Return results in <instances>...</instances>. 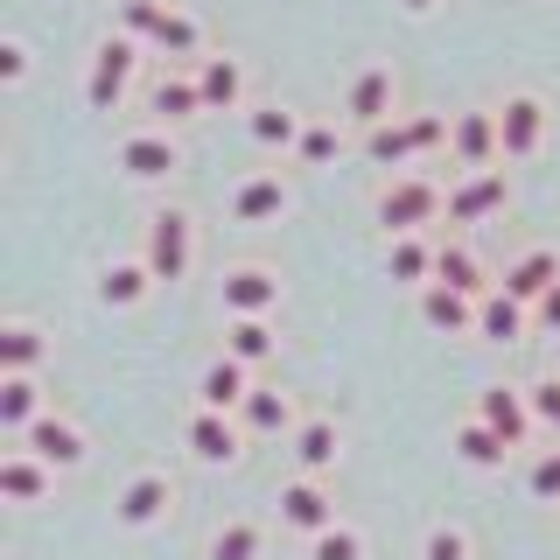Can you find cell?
Listing matches in <instances>:
<instances>
[{"label": "cell", "mask_w": 560, "mask_h": 560, "mask_svg": "<svg viewBox=\"0 0 560 560\" xmlns=\"http://www.w3.org/2000/svg\"><path fill=\"white\" fill-rule=\"evenodd\" d=\"M372 210H378V224L385 232H428V224H442L448 218V189L434 183V175H420V168H393L378 183V197H372Z\"/></svg>", "instance_id": "1"}, {"label": "cell", "mask_w": 560, "mask_h": 560, "mask_svg": "<svg viewBox=\"0 0 560 560\" xmlns=\"http://www.w3.org/2000/svg\"><path fill=\"white\" fill-rule=\"evenodd\" d=\"M448 127H455L448 113H399V119H385V127L364 133V154H372L378 168H413L420 154L448 148Z\"/></svg>", "instance_id": "2"}, {"label": "cell", "mask_w": 560, "mask_h": 560, "mask_svg": "<svg viewBox=\"0 0 560 560\" xmlns=\"http://www.w3.org/2000/svg\"><path fill=\"white\" fill-rule=\"evenodd\" d=\"M119 35H133V43H154L162 57H203L197 14L162 8V0H119Z\"/></svg>", "instance_id": "3"}, {"label": "cell", "mask_w": 560, "mask_h": 560, "mask_svg": "<svg viewBox=\"0 0 560 560\" xmlns=\"http://www.w3.org/2000/svg\"><path fill=\"white\" fill-rule=\"evenodd\" d=\"M140 259H148L154 280H189V267H197V224H189V210H154L148 218V245H140Z\"/></svg>", "instance_id": "4"}, {"label": "cell", "mask_w": 560, "mask_h": 560, "mask_svg": "<svg viewBox=\"0 0 560 560\" xmlns=\"http://www.w3.org/2000/svg\"><path fill=\"white\" fill-rule=\"evenodd\" d=\"M133 70H140V43L133 35H105L92 49V70H84V105H92V113H119Z\"/></svg>", "instance_id": "5"}, {"label": "cell", "mask_w": 560, "mask_h": 560, "mask_svg": "<svg viewBox=\"0 0 560 560\" xmlns=\"http://www.w3.org/2000/svg\"><path fill=\"white\" fill-rule=\"evenodd\" d=\"M113 162H119L127 183H168V175L183 168V140H175L168 127H133V133H119Z\"/></svg>", "instance_id": "6"}, {"label": "cell", "mask_w": 560, "mask_h": 560, "mask_svg": "<svg viewBox=\"0 0 560 560\" xmlns=\"http://www.w3.org/2000/svg\"><path fill=\"white\" fill-rule=\"evenodd\" d=\"M448 162H455V175H477V168H498V162H504L498 105H469V113H455V127H448Z\"/></svg>", "instance_id": "7"}, {"label": "cell", "mask_w": 560, "mask_h": 560, "mask_svg": "<svg viewBox=\"0 0 560 560\" xmlns=\"http://www.w3.org/2000/svg\"><path fill=\"white\" fill-rule=\"evenodd\" d=\"M504 203H512V175L504 168H477L448 183V224H490L504 218Z\"/></svg>", "instance_id": "8"}, {"label": "cell", "mask_w": 560, "mask_h": 560, "mask_svg": "<svg viewBox=\"0 0 560 560\" xmlns=\"http://www.w3.org/2000/svg\"><path fill=\"white\" fill-rule=\"evenodd\" d=\"M498 140H504V162H533L539 140H547V98H539V92H512L498 105Z\"/></svg>", "instance_id": "9"}, {"label": "cell", "mask_w": 560, "mask_h": 560, "mask_svg": "<svg viewBox=\"0 0 560 560\" xmlns=\"http://www.w3.org/2000/svg\"><path fill=\"white\" fill-rule=\"evenodd\" d=\"M477 420H483V428H498L512 448H525V442H533V428H539L533 393H525V385H483V393H477Z\"/></svg>", "instance_id": "10"}, {"label": "cell", "mask_w": 560, "mask_h": 560, "mask_svg": "<svg viewBox=\"0 0 560 560\" xmlns=\"http://www.w3.org/2000/svg\"><path fill=\"white\" fill-rule=\"evenodd\" d=\"M393 98H399L393 70H385V63H364L358 78H350V92H343V119L372 133V127H385V119H399V113H393Z\"/></svg>", "instance_id": "11"}, {"label": "cell", "mask_w": 560, "mask_h": 560, "mask_svg": "<svg viewBox=\"0 0 560 560\" xmlns=\"http://www.w3.org/2000/svg\"><path fill=\"white\" fill-rule=\"evenodd\" d=\"M218 302H224V315H273L280 308V273L259 267V259H245V267L224 273Z\"/></svg>", "instance_id": "12"}, {"label": "cell", "mask_w": 560, "mask_h": 560, "mask_svg": "<svg viewBox=\"0 0 560 560\" xmlns=\"http://www.w3.org/2000/svg\"><path fill=\"white\" fill-rule=\"evenodd\" d=\"M183 442L197 463H238V448H245V420L238 413H210L197 407L189 413V428H183Z\"/></svg>", "instance_id": "13"}, {"label": "cell", "mask_w": 560, "mask_h": 560, "mask_svg": "<svg viewBox=\"0 0 560 560\" xmlns=\"http://www.w3.org/2000/svg\"><path fill=\"white\" fill-rule=\"evenodd\" d=\"M14 448H28L35 463H49V469H78L84 463V434H78V420H63V413H43L28 434H14Z\"/></svg>", "instance_id": "14"}, {"label": "cell", "mask_w": 560, "mask_h": 560, "mask_svg": "<svg viewBox=\"0 0 560 560\" xmlns=\"http://www.w3.org/2000/svg\"><path fill=\"white\" fill-rule=\"evenodd\" d=\"M273 512H280V525H294V533H308V539L337 525V504H329V490L315 483V477H294V483H280Z\"/></svg>", "instance_id": "15"}, {"label": "cell", "mask_w": 560, "mask_h": 560, "mask_svg": "<svg viewBox=\"0 0 560 560\" xmlns=\"http://www.w3.org/2000/svg\"><path fill=\"white\" fill-rule=\"evenodd\" d=\"M245 399H253V364H238L232 350H224V358H210L203 378H197V407H210V413H238Z\"/></svg>", "instance_id": "16"}, {"label": "cell", "mask_w": 560, "mask_h": 560, "mask_svg": "<svg viewBox=\"0 0 560 560\" xmlns=\"http://www.w3.org/2000/svg\"><path fill=\"white\" fill-rule=\"evenodd\" d=\"M168 504H175V483L162 477V469H140V477H133V483H127V490L113 498V518H119V525H133V533H140V525L168 518Z\"/></svg>", "instance_id": "17"}, {"label": "cell", "mask_w": 560, "mask_h": 560, "mask_svg": "<svg viewBox=\"0 0 560 560\" xmlns=\"http://www.w3.org/2000/svg\"><path fill=\"white\" fill-rule=\"evenodd\" d=\"M434 280L442 288H455V294H469V302H483L498 280L483 273V259H477V245L469 238H442V253H434Z\"/></svg>", "instance_id": "18"}, {"label": "cell", "mask_w": 560, "mask_h": 560, "mask_svg": "<svg viewBox=\"0 0 560 560\" xmlns=\"http://www.w3.org/2000/svg\"><path fill=\"white\" fill-rule=\"evenodd\" d=\"M553 280H560V253H553V245H525V253L512 259V267L498 273V288H504V294H518V302L533 308L539 294L553 288Z\"/></svg>", "instance_id": "19"}, {"label": "cell", "mask_w": 560, "mask_h": 560, "mask_svg": "<svg viewBox=\"0 0 560 560\" xmlns=\"http://www.w3.org/2000/svg\"><path fill=\"white\" fill-rule=\"evenodd\" d=\"M288 203H294V189L280 175H245L232 189V224H273V218H288Z\"/></svg>", "instance_id": "20"}, {"label": "cell", "mask_w": 560, "mask_h": 560, "mask_svg": "<svg viewBox=\"0 0 560 560\" xmlns=\"http://www.w3.org/2000/svg\"><path fill=\"white\" fill-rule=\"evenodd\" d=\"M434 253H442V245H428V232L385 238V280H399V288H434Z\"/></svg>", "instance_id": "21"}, {"label": "cell", "mask_w": 560, "mask_h": 560, "mask_svg": "<svg viewBox=\"0 0 560 560\" xmlns=\"http://www.w3.org/2000/svg\"><path fill=\"white\" fill-rule=\"evenodd\" d=\"M49 490H57V469H49V463H35L28 448L0 455V498H8V504H43Z\"/></svg>", "instance_id": "22"}, {"label": "cell", "mask_w": 560, "mask_h": 560, "mask_svg": "<svg viewBox=\"0 0 560 560\" xmlns=\"http://www.w3.org/2000/svg\"><path fill=\"white\" fill-rule=\"evenodd\" d=\"M288 448H294V463H302V477H323V469H337L343 434H337V420H329V413H315V420H302V428L288 434Z\"/></svg>", "instance_id": "23"}, {"label": "cell", "mask_w": 560, "mask_h": 560, "mask_svg": "<svg viewBox=\"0 0 560 560\" xmlns=\"http://www.w3.org/2000/svg\"><path fill=\"white\" fill-rule=\"evenodd\" d=\"M197 92H203V113H238L245 105V63L238 57H197Z\"/></svg>", "instance_id": "24"}, {"label": "cell", "mask_w": 560, "mask_h": 560, "mask_svg": "<svg viewBox=\"0 0 560 560\" xmlns=\"http://www.w3.org/2000/svg\"><path fill=\"white\" fill-rule=\"evenodd\" d=\"M420 323L442 329V337H477V302L434 280V288H420Z\"/></svg>", "instance_id": "25"}, {"label": "cell", "mask_w": 560, "mask_h": 560, "mask_svg": "<svg viewBox=\"0 0 560 560\" xmlns=\"http://www.w3.org/2000/svg\"><path fill=\"white\" fill-rule=\"evenodd\" d=\"M525 329H533V308H525L518 294L490 288L483 302H477V337H483V343H518Z\"/></svg>", "instance_id": "26"}, {"label": "cell", "mask_w": 560, "mask_h": 560, "mask_svg": "<svg viewBox=\"0 0 560 560\" xmlns=\"http://www.w3.org/2000/svg\"><path fill=\"white\" fill-rule=\"evenodd\" d=\"M148 113H154V127H175V119H197V113H203V92H197V78H183V70H162V78L148 84Z\"/></svg>", "instance_id": "27"}, {"label": "cell", "mask_w": 560, "mask_h": 560, "mask_svg": "<svg viewBox=\"0 0 560 560\" xmlns=\"http://www.w3.org/2000/svg\"><path fill=\"white\" fill-rule=\"evenodd\" d=\"M43 385H35V372H0V428L8 434H28L35 420H43Z\"/></svg>", "instance_id": "28"}, {"label": "cell", "mask_w": 560, "mask_h": 560, "mask_svg": "<svg viewBox=\"0 0 560 560\" xmlns=\"http://www.w3.org/2000/svg\"><path fill=\"white\" fill-rule=\"evenodd\" d=\"M245 434H294L302 428V413H294V393H280V385H253V399L238 407Z\"/></svg>", "instance_id": "29"}, {"label": "cell", "mask_w": 560, "mask_h": 560, "mask_svg": "<svg viewBox=\"0 0 560 560\" xmlns=\"http://www.w3.org/2000/svg\"><path fill=\"white\" fill-rule=\"evenodd\" d=\"M154 288H162V280L148 273V259H113V267L98 273V302L105 308H140Z\"/></svg>", "instance_id": "30"}, {"label": "cell", "mask_w": 560, "mask_h": 560, "mask_svg": "<svg viewBox=\"0 0 560 560\" xmlns=\"http://www.w3.org/2000/svg\"><path fill=\"white\" fill-rule=\"evenodd\" d=\"M43 358H49L43 329H35L28 315H8V323H0V372H43Z\"/></svg>", "instance_id": "31"}, {"label": "cell", "mask_w": 560, "mask_h": 560, "mask_svg": "<svg viewBox=\"0 0 560 560\" xmlns=\"http://www.w3.org/2000/svg\"><path fill=\"white\" fill-rule=\"evenodd\" d=\"M448 448H455V455H463V463H469V469H504V455H512V442H504V434H498V428H483V420H477V413H469V420H463V428H455V434H448Z\"/></svg>", "instance_id": "32"}, {"label": "cell", "mask_w": 560, "mask_h": 560, "mask_svg": "<svg viewBox=\"0 0 560 560\" xmlns=\"http://www.w3.org/2000/svg\"><path fill=\"white\" fill-rule=\"evenodd\" d=\"M273 323L267 315H224V350H232L238 364H267L273 358Z\"/></svg>", "instance_id": "33"}, {"label": "cell", "mask_w": 560, "mask_h": 560, "mask_svg": "<svg viewBox=\"0 0 560 560\" xmlns=\"http://www.w3.org/2000/svg\"><path fill=\"white\" fill-rule=\"evenodd\" d=\"M259 547H267V525L253 518H232L210 533V560H259Z\"/></svg>", "instance_id": "34"}, {"label": "cell", "mask_w": 560, "mask_h": 560, "mask_svg": "<svg viewBox=\"0 0 560 560\" xmlns=\"http://www.w3.org/2000/svg\"><path fill=\"white\" fill-rule=\"evenodd\" d=\"M245 127H253L259 148H302V119H294L288 105H259V113L245 119Z\"/></svg>", "instance_id": "35"}, {"label": "cell", "mask_w": 560, "mask_h": 560, "mask_svg": "<svg viewBox=\"0 0 560 560\" xmlns=\"http://www.w3.org/2000/svg\"><path fill=\"white\" fill-rule=\"evenodd\" d=\"M294 154H302L308 168H329V162L343 154V133H337V127H323V119H308V127H302V148H294Z\"/></svg>", "instance_id": "36"}, {"label": "cell", "mask_w": 560, "mask_h": 560, "mask_svg": "<svg viewBox=\"0 0 560 560\" xmlns=\"http://www.w3.org/2000/svg\"><path fill=\"white\" fill-rule=\"evenodd\" d=\"M308 560H364L358 525H329V533H315L308 539Z\"/></svg>", "instance_id": "37"}, {"label": "cell", "mask_w": 560, "mask_h": 560, "mask_svg": "<svg viewBox=\"0 0 560 560\" xmlns=\"http://www.w3.org/2000/svg\"><path fill=\"white\" fill-rule=\"evenodd\" d=\"M525 490H533L539 504H560V448H539L533 463H525Z\"/></svg>", "instance_id": "38"}, {"label": "cell", "mask_w": 560, "mask_h": 560, "mask_svg": "<svg viewBox=\"0 0 560 560\" xmlns=\"http://www.w3.org/2000/svg\"><path fill=\"white\" fill-rule=\"evenodd\" d=\"M420 560H469V533L463 525H434V533L420 539Z\"/></svg>", "instance_id": "39"}, {"label": "cell", "mask_w": 560, "mask_h": 560, "mask_svg": "<svg viewBox=\"0 0 560 560\" xmlns=\"http://www.w3.org/2000/svg\"><path fill=\"white\" fill-rule=\"evenodd\" d=\"M525 393H533L539 428H553V434H560V372H553V378H539V385H525Z\"/></svg>", "instance_id": "40"}, {"label": "cell", "mask_w": 560, "mask_h": 560, "mask_svg": "<svg viewBox=\"0 0 560 560\" xmlns=\"http://www.w3.org/2000/svg\"><path fill=\"white\" fill-rule=\"evenodd\" d=\"M22 78H28V43L8 35V43H0V84H22Z\"/></svg>", "instance_id": "41"}, {"label": "cell", "mask_w": 560, "mask_h": 560, "mask_svg": "<svg viewBox=\"0 0 560 560\" xmlns=\"http://www.w3.org/2000/svg\"><path fill=\"white\" fill-rule=\"evenodd\" d=\"M533 329H547V337H560V280H553V288L533 302Z\"/></svg>", "instance_id": "42"}, {"label": "cell", "mask_w": 560, "mask_h": 560, "mask_svg": "<svg viewBox=\"0 0 560 560\" xmlns=\"http://www.w3.org/2000/svg\"><path fill=\"white\" fill-rule=\"evenodd\" d=\"M399 8H407V14H428V8H434V0H399Z\"/></svg>", "instance_id": "43"}]
</instances>
